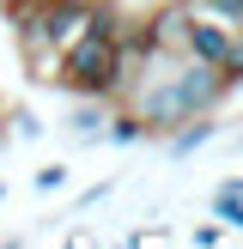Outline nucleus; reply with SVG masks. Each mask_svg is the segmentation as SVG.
<instances>
[{"label": "nucleus", "instance_id": "1", "mask_svg": "<svg viewBox=\"0 0 243 249\" xmlns=\"http://www.w3.org/2000/svg\"><path fill=\"white\" fill-rule=\"evenodd\" d=\"M49 85H61L67 97H109V104H116V91H122L116 43H109L104 31L73 36V43L61 49V61H55V73H49Z\"/></svg>", "mask_w": 243, "mask_h": 249}, {"label": "nucleus", "instance_id": "2", "mask_svg": "<svg viewBox=\"0 0 243 249\" xmlns=\"http://www.w3.org/2000/svg\"><path fill=\"white\" fill-rule=\"evenodd\" d=\"M109 97H73V109H67V134L79 146H104V128H109Z\"/></svg>", "mask_w": 243, "mask_h": 249}, {"label": "nucleus", "instance_id": "3", "mask_svg": "<svg viewBox=\"0 0 243 249\" xmlns=\"http://www.w3.org/2000/svg\"><path fill=\"white\" fill-rule=\"evenodd\" d=\"M219 140V116H189V122H176V128L164 134V152L170 158H194L201 146H213Z\"/></svg>", "mask_w": 243, "mask_h": 249}, {"label": "nucleus", "instance_id": "4", "mask_svg": "<svg viewBox=\"0 0 243 249\" xmlns=\"http://www.w3.org/2000/svg\"><path fill=\"white\" fill-rule=\"evenodd\" d=\"M140 140H152L146 122L134 116L128 104H116V109H109V128H104V146H140Z\"/></svg>", "mask_w": 243, "mask_h": 249}, {"label": "nucleus", "instance_id": "5", "mask_svg": "<svg viewBox=\"0 0 243 249\" xmlns=\"http://www.w3.org/2000/svg\"><path fill=\"white\" fill-rule=\"evenodd\" d=\"M189 12L225 24V31H243V0H189Z\"/></svg>", "mask_w": 243, "mask_h": 249}, {"label": "nucleus", "instance_id": "6", "mask_svg": "<svg viewBox=\"0 0 243 249\" xmlns=\"http://www.w3.org/2000/svg\"><path fill=\"white\" fill-rule=\"evenodd\" d=\"M213 219L225 231H243V195H225V189H213Z\"/></svg>", "mask_w": 243, "mask_h": 249}, {"label": "nucleus", "instance_id": "7", "mask_svg": "<svg viewBox=\"0 0 243 249\" xmlns=\"http://www.w3.org/2000/svg\"><path fill=\"white\" fill-rule=\"evenodd\" d=\"M12 134H18V140H43V116H36V109H12Z\"/></svg>", "mask_w": 243, "mask_h": 249}, {"label": "nucleus", "instance_id": "8", "mask_svg": "<svg viewBox=\"0 0 243 249\" xmlns=\"http://www.w3.org/2000/svg\"><path fill=\"white\" fill-rule=\"evenodd\" d=\"M31 182H36V195H61V189H67V164H43Z\"/></svg>", "mask_w": 243, "mask_h": 249}, {"label": "nucleus", "instance_id": "9", "mask_svg": "<svg viewBox=\"0 0 243 249\" xmlns=\"http://www.w3.org/2000/svg\"><path fill=\"white\" fill-rule=\"evenodd\" d=\"M189 243H201V249L225 243V225H194V231H189Z\"/></svg>", "mask_w": 243, "mask_h": 249}, {"label": "nucleus", "instance_id": "10", "mask_svg": "<svg viewBox=\"0 0 243 249\" xmlns=\"http://www.w3.org/2000/svg\"><path fill=\"white\" fill-rule=\"evenodd\" d=\"M0 201H6V182H0Z\"/></svg>", "mask_w": 243, "mask_h": 249}, {"label": "nucleus", "instance_id": "11", "mask_svg": "<svg viewBox=\"0 0 243 249\" xmlns=\"http://www.w3.org/2000/svg\"><path fill=\"white\" fill-rule=\"evenodd\" d=\"M0 134H6V116H0Z\"/></svg>", "mask_w": 243, "mask_h": 249}, {"label": "nucleus", "instance_id": "12", "mask_svg": "<svg viewBox=\"0 0 243 249\" xmlns=\"http://www.w3.org/2000/svg\"><path fill=\"white\" fill-rule=\"evenodd\" d=\"M237 152H243V134H237Z\"/></svg>", "mask_w": 243, "mask_h": 249}]
</instances>
